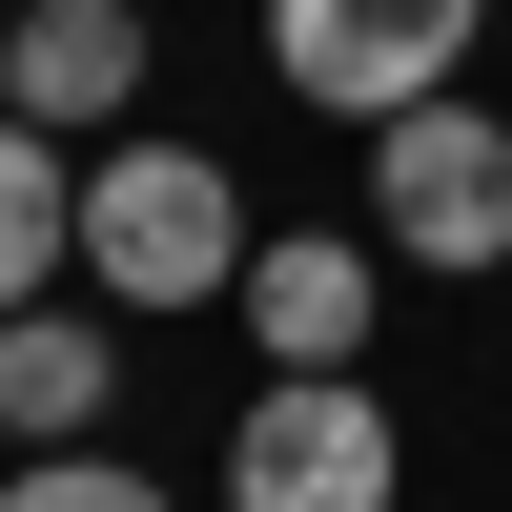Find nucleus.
Listing matches in <instances>:
<instances>
[{
	"label": "nucleus",
	"instance_id": "4",
	"mask_svg": "<svg viewBox=\"0 0 512 512\" xmlns=\"http://www.w3.org/2000/svg\"><path fill=\"white\" fill-rule=\"evenodd\" d=\"M472 21H492V0H267V82H287V103H328V123L369 144L390 103L472 82Z\"/></svg>",
	"mask_w": 512,
	"mask_h": 512
},
{
	"label": "nucleus",
	"instance_id": "3",
	"mask_svg": "<svg viewBox=\"0 0 512 512\" xmlns=\"http://www.w3.org/2000/svg\"><path fill=\"white\" fill-rule=\"evenodd\" d=\"M226 512H410V431L369 369H267L226 410Z\"/></svg>",
	"mask_w": 512,
	"mask_h": 512
},
{
	"label": "nucleus",
	"instance_id": "8",
	"mask_svg": "<svg viewBox=\"0 0 512 512\" xmlns=\"http://www.w3.org/2000/svg\"><path fill=\"white\" fill-rule=\"evenodd\" d=\"M62 267H82V164H62V123L0 103V308H62Z\"/></svg>",
	"mask_w": 512,
	"mask_h": 512
},
{
	"label": "nucleus",
	"instance_id": "2",
	"mask_svg": "<svg viewBox=\"0 0 512 512\" xmlns=\"http://www.w3.org/2000/svg\"><path fill=\"white\" fill-rule=\"evenodd\" d=\"M349 226L390 246V267H431V287H492V267H512V123L472 103V82L390 103V123H369V185H349Z\"/></svg>",
	"mask_w": 512,
	"mask_h": 512
},
{
	"label": "nucleus",
	"instance_id": "7",
	"mask_svg": "<svg viewBox=\"0 0 512 512\" xmlns=\"http://www.w3.org/2000/svg\"><path fill=\"white\" fill-rule=\"evenodd\" d=\"M103 410H123V308H0V431L103 451Z\"/></svg>",
	"mask_w": 512,
	"mask_h": 512
},
{
	"label": "nucleus",
	"instance_id": "6",
	"mask_svg": "<svg viewBox=\"0 0 512 512\" xmlns=\"http://www.w3.org/2000/svg\"><path fill=\"white\" fill-rule=\"evenodd\" d=\"M0 103L62 123V144H123V103H144V0H21V21H0Z\"/></svg>",
	"mask_w": 512,
	"mask_h": 512
},
{
	"label": "nucleus",
	"instance_id": "1",
	"mask_svg": "<svg viewBox=\"0 0 512 512\" xmlns=\"http://www.w3.org/2000/svg\"><path fill=\"white\" fill-rule=\"evenodd\" d=\"M246 246H267V205L226 185V144H164V123L82 144V287H103L123 328H144V308H226Z\"/></svg>",
	"mask_w": 512,
	"mask_h": 512
},
{
	"label": "nucleus",
	"instance_id": "5",
	"mask_svg": "<svg viewBox=\"0 0 512 512\" xmlns=\"http://www.w3.org/2000/svg\"><path fill=\"white\" fill-rule=\"evenodd\" d=\"M226 308H246L267 369H369V328H390V246H369V226H267Z\"/></svg>",
	"mask_w": 512,
	"mask_h": 512
},
{
	"label": "nucleus",
	"instance_id": "9",
	"mask_svg": "<svg viewBox=\"0 0 512 512\" xmlns=\"http://www.w3.org/2000/svg\"><path fill=\"white\" fill-rule=\"evenodd\" d=\"M0 512H164V472H123V451H21Z\"/></svg>",
	"mask_w": 512,
	"mask_h": 512
}]
</instances>
